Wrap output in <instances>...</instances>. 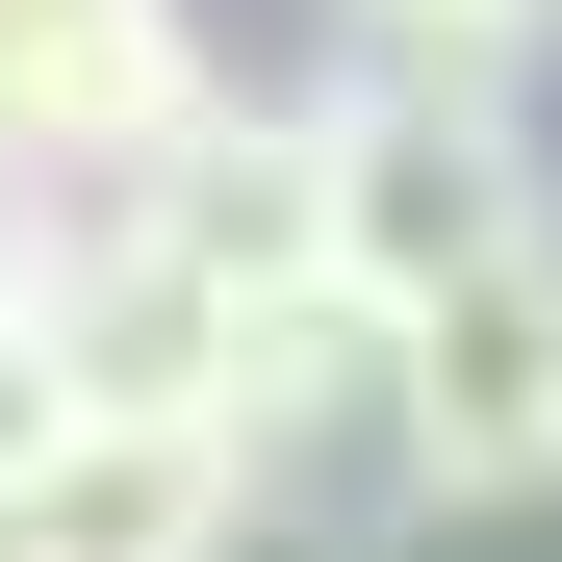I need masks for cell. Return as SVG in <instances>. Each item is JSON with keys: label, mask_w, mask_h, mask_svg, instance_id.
<instances>
[{"label": "cell", "mask_w": 562, "mask_h": 562, "mask_svg": "<svg viewBox=\"0 0 562 562\" xmlns=\"http://www.w3.org/2000/svg\"><path fill=\"white\" fill-rule=\"evenodd\" d=\"M26 435H52V358H26V307H0V486H26Z\"/></svg>", "instance_id": "cell-6"}, {"label": "cell", "mask_w": 562, "mask_h": 562, "mask_svg": "<svg viewBox=\"0 0 562 562\" xmlns=\"http://www.w3.org/2000/svg\"><path fill=\"white\" fill-rule=\"evenodd\" d=\"M205 435H231V512L256 537H435V435H409V307H358V281H281V307L231 333V384H205Z\"/></svg>", "instance_id": "cell-1"}, {"label": "cell", "mask_w": 562, "mask_h": 562, "mask_svg": "<svg viewBox=\"0 0 562 562\" xmlns=\"http://www.w3.org/2000/svg\"><path fill=\"white\" fill-rule=\"evenodd\" d=\"M0 537L26 562H231V435H128V409H52L26 486H0Z\"/></svg>", "instance_id": "cell-5"}, {"label": "cell", "mask_w": 562, "mask_h": 562, "mask_svg": "<svg viewBox=\"0 0 562 562\" xmlns=\"http://www.w3.org/2000/svg\"><path fill=\"white\" fill-rule=\"evenodd\" d=\"M409 435H435V512H537L562 486V231L486 256L460 307H409Z\"/></svg>", "instance_id": "cell-3"}, {"label": "cell", "mask_w": 562, "mask_h": 562, "mask_svg": "<svg viewBox=\"0 0 562 562\" xmlns=\"http://www.w3.org/2000/svg\"><path fill=\"white\" fill-rule=\"evenodd\" d=\"M26 256H52V179H26V154H0V307H26Z\"/></svg>", "instance_id": "cell-7"}, {"label": "cell", "mask_w": 562, "mask_h": 562, "mask_svg": "<svg viewBox=\"0 0 562 562\" xmlns=\"http://www.w3.org/2000/svg\"><path fill=\"white\" fill-rule=\"evenodd\" d=\"M0 26H52V0H0Z\"/></svg>", "instance_id": "cell-8"}, {"label": "cell", "mask_w": 562, "mask_h": 562, "mask_svg": "<svg viewBox=\"0 0 562 562\" xmlns=\"http://www.w3.org/2000/svg\"><path fill=\"white\" fill-rule=\"evenodd\" d=\"M77 205H128L179 281H231V307H281V281H333V205H307V103H231V77H205V103H179L128 179H77Z\"/></svg>", "instance_id": "cell-4"}, {"label": "cell", "mask_w": 562, "mask_h": 562, "mask_svg": "<svg viewBox=\"0 0 562 562\" xmlns=\"http://www.w3.org/2000/svg\"><path fill=\"white\" fill-rule=\"evenodd\" d=\"M307 205H333V281H358V307H460L486 256L562 231V179H537V103H409V77H333V103H307Z\"/></svg>", "instance_id": "cell-2"}]
</instances>
